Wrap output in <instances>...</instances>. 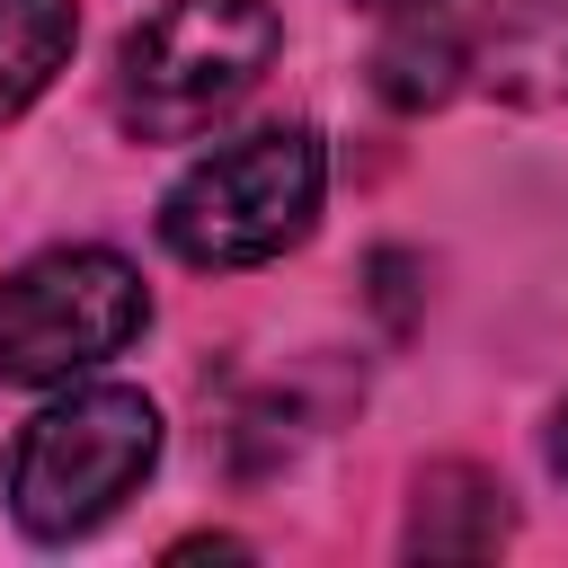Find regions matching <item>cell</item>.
<instances>
[{
	"label": "cell",
	"mask_w": 568,
	"mask_h": 568,
	"mask_svg": "<svg viewBox=\"0 0 568 568\" xmlns=\"http://www.w3.org/2000/svg\"><path fill=\"white\" fill-rule=\"evenodd\" d=\"M151 328L142 266L115 248H36L27 266L0 275V382H71L106 355H124Z\"/></svg>",
	"instance_id": "obj_4"
},
{
	"label": "cell",
	"mask_w": 568,
	"mask_h": 568,
	"mask_svg": "<svg viewBox=\"0 0 568 568\" xmlns=\"http://www.w3.org/2000/svg\"><path fill=\"white\" fill-rule=\"evenodd\" d=\"M355 9H373V18H390V9H417V0H355Z\"/></svg>",
	"instance_id": "obj_10"
},
{
	"label": "cell",
	"mask_w": 568,
	"mask_h": 568,
	"mask_svg": "<svg viewBox=\"0 0 568 568\" xmlns=\"http://www.w3.org/2000/svg\"><path fill=\"white\" fill-rule=\"evenodd\" d=\"M80 44V0H0V124H18Z\"/></svg>",
	"instance_id": "obj_8"
},
{
	"label": "cell",
	"mask_w": 568,
	"mask_h": 568,
	"mask_svg": "<svg viewBox=\"0 0 568 568\" xmlns=\"http://www.w3.org/2000/svg\"><path fill=\"white\" fill-rule=\"evenodd\" d=\"M550 470L568 479V399H559V417H550Z\"/></svg>",
	"instance_id": "obj_9"
},
{
	"label": "cell",
	"mask_w": 568,
	"mask_h": 568,
	"mask_svg": "<svg viewBox=\"0 0 568 568\" xmlns=\"http://www.w3.org/2000/svg\"><path fill=\"white\" fill-rule=\"evenodd\" d=\"M470 80L515 115L568 106V0H488L470 18Z\"/></svg>",
	"instance_id": "obj_5"
},
{
	"label": "cell",
	"mask_w": 568,
	"mask_h": 568,
	"mask_svg": "<svg viewBox=\"0 0 568 568\" xmlns=\"http://www.w3.org/2000/svg\"><path fill=\"white\" fill-rule=\"evenodd\" d=\"M462 80H470V27H462L444 0H417V9H390V18H382V44H373V98H382V106L426 115V106H444Z\"/></svg>",
	"instance_id": "obj_7"
},
{
	"label": "cell",
	"mask_w": 568,
	"mask_h": 568,
	"mask_svg": "<svg viewBox=\"0 0 568 568\" xmlns=\"http://www.w3.org/2000/svg\"><path fill=\"white\" fill-rule=\"evenodd\" d=\"M160 470V408L124 382H89L62 390L53 408H36L9 435L0 462V497L18 515V532L36 541H80L98 532L142 479Z\"/></svg>",
	"instance_id": "obj_2"
},
{
	"label": "cell",
	"mask_w": 568,
	"mask_h": 568,
	"mask_svg": "<svg viewBox=\"0 0 568 568\" xmlns=\"http://www.w3.org/2000/svg\"><path fill=\"white\" fill-rule=\"evenodd\" d=\"M328 195V151L311 124H257L240 142H213L169 195H160V240L186 266H266L311 240Z\"/></svg>",
	"instance_id": "obj_3"
},
{
	"label": "cell",
	"mask_w": 568,
	"mask_h": 568,
	"mask_svg": "<svg viewBox=\"0 0 568 568\" xmlns=\"http://www.w3.org/2000/svg\"><path fill=\"white\" fill-rule=\"evenodd\" d=\"M284 18L275 0H160L115 44V115L133 142H195L213 133L275 62Z\"/></svg>",
	"instance_id": "obj_1"
},
{
	"label": "cell",
	"mask_w": 568,
	"mask_h": 568,
	"mask_svg": "<svg viewBox=\"0 0 568 568\" xmlns=\"http://www.w3.org/2000/svg\"><path fill=\"white\" fill-rule=\"evenodd\" d=\"M515 541V506L479 462H426L408 488L399 550L408 559H497Z\"/></svg>",
	"instance_id": "obj_6"
}]
</instances>
